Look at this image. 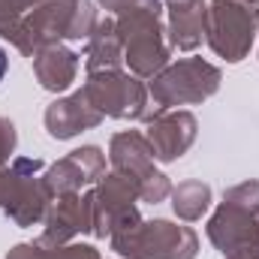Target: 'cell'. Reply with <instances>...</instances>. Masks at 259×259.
I'll list each match as a JSON object with an SVG mask.
<instances>
[{"label":"cell","mask_w":259,"mask_h":259,"mask_svg":"<svg viewBox=\"0 0 259 259\" xmlns=\"http://www.w3.org/2000/svg\"><path fill=\"white\" fill-rule=\"evenodd\" d=\"M256 33V15L247 0H214L205 12V36L211 49L226 61H241L250 52Z\"/></svg>","instance_id":"cell-5"},{"label":"cell","mask_w":259,"mask_h":259,"mask_svg":"<svg viewBox=\"0 0 259 259\" xmlns=\"http://www.w3.org/2000/svg\"><path fill=\"white\" fill-rule=\"evenodd\" d=\"M33 69H36V78H39L42 88H49V91H66L72 84V78H75L78 61L64 46H49V49H42L36 55Z\"/></svg>","instance_id":"cell-13"},{"label":"cell","mask_w":259,"mask_h":259,"mask_svg":"<svg viewBox=\"0 0 259 259\" xmlns=\"http://www.w3.org/2000/svg\"><path fill=\"white\" fill-rule=\"evenodd\" d=\"M112 244L127 259H193L196 232L187 226H175L169 220L136 223L133 229L112 235Z\"/></svg>","instance_id":"cell-4"},{"label":"cell","mask_w":259,"mask_h":259,"mask_svg":"<svg viewBox=\"0 0 259 259\" xmlns=\"http://www.w3.org/2000/svg\"><path fill=\"white\" fill-rule=\"evenodd\" d=\"M103 121V115L91 106V100L84 97V91L72 94L69 100H58L49 106L46 112V127L55 139H69L75 136L78 130H88V127H97Z\"/></svg>","instance_id":"cell-10"},{"label":"cell","mask_w":259,"mask_h":259,"mask_svg":"<svg viewBox=\"0 0 259 259\" xmlns=\"http://www.w3.org/2000/svg\"><path fill=\"white\" fill-rule=\"evenodd\" d=\"M208 202H211V187L202 184V181H184V184H178V190L172 193V208H175V214L184 217V220H199V217L205 214Z\"/></svg>","instance_id":"cell-15"},{"label":"cell","mask_w":259,"mask_h":259,"mask_svg":"<svg viewBox=\"0 0 259 259\" xmlns=\"http://www.w3.org/2000/svg\"><path fill=\"white\" fill-rule=\"evenodd\" d=\"M172 42L184 52L196 49L205 36V0H172Z\"/></svg>","instance_id":"cell-12"},{"label":"cell","mask_w":259,"mask_h":259,"mask_svg":"<svg viewBox=\"0 0 259 259\" xmlns=\"http://www.w3.org/2000/svg\"><path fill=\"white\" fill-rule=\"evenodd\" d=\"M84 97L91 100V106L100 115H112V118H142L145 115V88L118 69L91 72L84 84Z\"/></svg>","instance_id":"cell-7"},{"label":"cell","mask_w":259,"mask_h":259,"mask_svg":"<svg viewBox=\"0 0 259 259\" xmlns=\"http://www.w3.org/2000/svg\"><path fill=\"white\" fill-rule=\"evenodd\" d=\"M94 33V9L88 0H39L33 15L18 24L15 46L24 55H39L42 49L55 46L52 39H84Z\"/></svg>","instance_id":"cell-2"},{"label":"cell","mask_w":259,"mask_h":259,"mask_svg":"<svg viewBox=\"0 0 259 259\" xmlns=\"http://www.w3.org/2000/svg\"><path fill=\"white\" fill-rule=\"evenodd\" d=\"M121 33L112 21H103L94 27L91 33V46H88V69L91 72H103V69H118L121 61Z\"/></svg>","instance_id":"cell-14"},{"label":"cell","mask_w":259,"mask_h":259,"mask_svg":"<svg viewBox=\"0 0 259 259\" xmlns=\"http://www.w3.org/2000/svg\"><path fill=\"white\" fill-rule=\"evenodd\" d=\"M12 148H15V127L0 118V163L12 154Z\"/></svg>","instance_id":"cell-18"},{"label":"cell","mask_w":259,"mask_h":259,"mask_svg":"<svg viewBox=\"0 0 259 259\" xmlns=\"http://www.w3.org/2000/svg\"><path fill=\"white\" fill-rule=\"evenodd\" d=\"M193 139H196V118L190 112L163 115L148 127V142L154 148V157L163 160V163L178 160L193 145Z\"/></svg>","instance_id":"cell-9"},{"label":"cell","mask_w":259,"mask_h":259,"mask_svg":"<svg viewBox=\"0 0 259 259\" xmlns=\"http://www.w3.org/2000/svg\"><path fill=\"white\" fill-rule=\"evenodd\" d=\"M55 259H100L91 244H72V247H55Z\"/></svg>","instance_id":"cell-16"},{"label":"cell","mask_w":259,"mask_h":259,"mask_svg":"<svg viewBox=\"0 0 259 259\" xmlns=\"http://www.w3.org/2000/svg\"><path fill=\"white\" fill-rule=\"evenodd\" d=\"M256 259H259V256H256Z\"/></svg>","instance_id":"cell-20"},{"label":"cell","mask_w":259,"mask_h":259,"mask_svg":"<svg viewBox=\"0 0 259 259\" xmlns=\"http://www.w3.org/2000/svg\"><path fill=\"white\" fill-rule=\"evenodd\" d=\"M115 27H118L121 42L127 49V64L136 75H154L166 66L169 49L163 42L157 0H136L133 6L121 12V21Z\"/></svg>","instance_id":"cell-3"},{"label":"cell","mask_w":259,"mask_h":259,"mask_svg":"<svg viewBox=\"0 0 259 259\" xmlns=\"http://www.w3.org/2000/svg\"><path fill=\"white\" fill-rule=\"evenodd\" d=\"M6 69H9V55L0 49V81H3V75H6Z\"/></svg>","instance_id":"cell-19"},{"label":"cell","mask_w":259,"mask_h":259,"mask_svg":"<svg viewBox=\"0 0 259 259\" xmlns=\"http://www.w3.org/2000/svg\"><path fill=\"white\" fill-rule=\"evenodd\" d=\"M217 84H220V69L205 64L202 58H190V61H178L163 75H157L151 84V97L160 103V109L202 103L217 91Z\"/></svg>","instance_id":"cell-6"},{"label":"cell","mask_w":259,"mask_h":259,"mask_svg":"<svg viewBox=\"0 0 259 259\" xmlns=\"http://www.w3.org/2000/svg\"><path fill=\"white\" fill-rule=\"evenodd\" d=\"M208 238L229 259L259 256V181L232 187L208 223Z\"/></svg>","instance_id":"cell-1"},{"label":"cell","mask_w":259,"mask_h":259,"mask_svg":"<svg viewBox=\"0 0 259 259\" xmlns=\"http://www.w3.org/2000/svg\"><path fill=\"white\" fill-rule=\"evenodd\" d=\"M151 160H154V148H151L148 136H142V133H121V136L112 139V163H115V169L130 175V178H136L139 184L148 175H154Z\"/></svg>","instance_id":"cell-11"},{"label":"cell","mask_w":259,"mask_h":259,"mask_svg":"<svg viewBox=\"0 0 259 259\" xmlns=\"http://www.w3.org/2000/svg\"><path fill=\"white\" fill-rule=\"evenodd\" d=\"M106 169V160L100 154V148L88 145V148H78L72 151L66 160L55 163L52 172L46 175V187L52 196H69V193H78L88 181L100 178Z\"/></svg>","instance_id":"cell-8"},{"label":"cell","mask_w":259,"mask_h":259,"mask_svg":"<svg viewBox=\"0 0 259 259\" xmlns=\"http://www.w3.org/2000/svg\"><path fill=\"white\" fill-rule=\"evenodd\" d=\"M6 259H55V253H49V250H42V244H18L12 253Z\"/></svg>","instance_id":"cell-17"}]
</instances>
